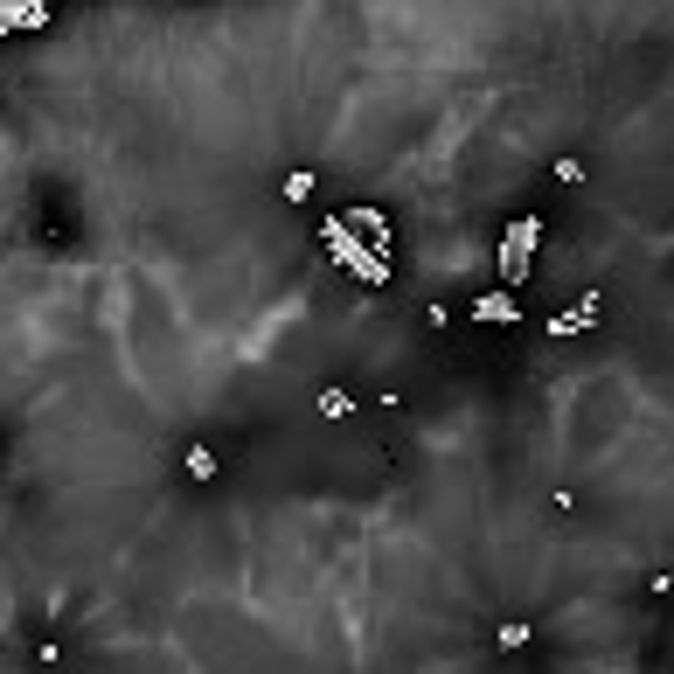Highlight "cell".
<instances>
[{"label": "cell", "instance_id": "obj_2", "mask_svg": "<svg viewBox=\"0 0 674 674\" xmlns=\"http://www.w3.org/2000/svg\"><path fill=\"white\" fill-rule=\"evenodd\" d=\"M591 320H605V299H598V292H584V299H577L570 313H556V320H549V334L563 341V334H584Z\"/></svg>", "mask_w": 674, "mask_h": 674}, {"label": "cell", "instance_id": "obj_9", "mask_svg": "<svg viewBox=\"0 0 674 674\" xmlns=\"http://www.w3.org/2000/svg\"><path fill=\"white\" fill-rule=\"evenodd\" d=\"M313 188H320V174H285V202H313Z\"/></svg>", "mask_w": 674, "mask_h": 674}, {"label": "cell", "instance_id": "obj_6", "mask_svg": "<svg viewBox=\"0 0 674 674\" xmlns=\"http://www.w3.org/2000/svg\"><path fill=\"white\" fill-rule=\"evenodd\" d=\"M494 647H501V654H529V647H536V626H529V619H501V626H494Z\"/></svg>", "mask_w": 674, "mask_h": 674}, {"label": "cell", "instance_id": "obj_5", "mask_svg": "<svg viewBox=\"0 0 674 674\" xmlns=\"http://www.w3.org/2000/svg\"><path fill=\"white\" fill-rule=\"evenodd\" d=\"M181 473H188V480H202V487H209V480H216V473H223V459H216V445H188V452H181Z\"/></svg>", "mask_w": 674, "mask_h": 674}, {"label": "cell", "instance_id": "obj_1", "mask_svg": "<svg viewBox=\"0 0 674 674\" xmlns=\"http://www.w3.org/2000/svg\"><path fill=\"white\" fill-rule=\"evenodd\" d=\"M542 251V223L536 216H522V223H508V237H501V251H494V265H501V285L515 292L522 278H529V265H536Z\"/></svg>", "mask_w": 674, "mask_h": 674}, {"label": "cell", "instance_id": "obj_7", "mask_svg": "<svg viewBox=\"0 0 674 674\" xmlns=\"http://www.w3.org/2000/svg\"><path fill=\"white\" fill-rule=\"evenodd\" d=\"M0 21H7V28H42V21H49V7H42V0H14Z\"/></svg>", "mask_w": 674, "mask_h": 674}, {"label": "cell", "instance_id": "obj_3", "mask_svg": "<svg viewBox=\"0 0 674 674\" xmlns=\"http://www.w3.org/2000/svg\"><path fill=\"white\" fill-rule=\"evenodd\" d=\"M313 410H320L327 424H341V417H355V410H362V397H355L348 383H320V390H313Z\"/></svg>", "mask_w": 674, "mask_h": 674}, {"label": "cell", "instance_id": "obj_4", "mask_svg": "<svg viewBox=\"0 0 674 674\" xmlns=\"http://www.w3.org/2000/svg\"><path fill=\"white\" fill-rule=\"evenodd\" d=\"M473 320H487V327H501V320H508V327H515V320H522V306H515V292H480V299H473Z\"/></svg>", "mask_w": 674, "mask_h": 674}, {"label": "cell", "instance_id": "obj_8", "mask_svg": "<svg viewBox=\"0 0 674 674\" xmlns=\"http://www.w3.org/2000/svg\"><path fill=\"white\" fill-rule=\"evenodd\" d=\"M549 174H556L563 188H577V181H584V160H570V153H556V160H549Z\"/></svg>", "mask_w": 674, "mask_h": 674}, {"label": "cell", "instance_id": "obj_10", "mask_svg": "<svg viewBox=\"0 0 674 674\" xmlns=\"http://www.w3.org/2000/svg\"><path fill=\"white\" fill-rule=\"evenodd\" d=\"M647 598H674V570H654V577H647Z\"/></svg>", "mask_w": 674, "mask_h": 674}]
</instances>
